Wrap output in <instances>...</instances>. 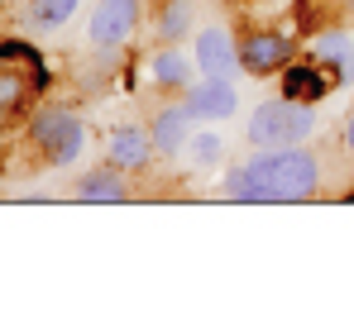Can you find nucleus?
Here are the masks:
<instances>
[{
	"label": "nucleus",
	"mask_w": 354,
	"mask_h": 334,
	"mask_svg": "<svg viewBox=\"0 0 354 334\" xmlns=\"http://www.w3.org/2000/svg\"><path fill=\"white\" fill-rule=\"evenodd\" d=\"M321 186H326L321 153L306 144H288V148H254L244 163H230L221 196L239 206H292L316 201Z\"/></svg>",
	"instance_id": "obj_1"
},
{
	"label": "nucleus",
	"mask_w": 354,
	"mask_h": 334,
	"mask_svg": "<svg viewBox=\"0 0 354 334\" xmlns=\"http://www.w3.org/2000/svg\"><path fill=\"white\" fill-rule=\"evenodd\" d=\"M24 148L34 153L39 167H72L86 153V119L44 96L24 119Z\"/></svg>",
	"instance_id": "obj_2"
},
{
	"label": "nucleus",
	"mask_w": 354,
	"mask_h": 334,
	"mask_svg": "<svg viewBox=\"0 0 354 334\" xmlns=\"http://www.w3.org/2000/svg\"><path fill=\"white\" fill-rule=\"evenodd\" d=\"M316 124H321L316 106L283 96V101H263L249 110L244 139H249V148H288V144H306L316 134Z\"/></svg>",
	"instance_id": "obj_3"
},
{
	"label": "nucleus",
	"mask_w": 354,
	"mask_h": 334,
	"mask_svg": "<svg viewBox=\"0 0 354 334\" xmlns=\"http://www.w3.org/2000/svg\"><path fill=\"white\" fill-rule=\"evenodd\" d=\"M235 48H239V72L244 77H278L301 53L292 24H244L235 34Z\"/></svg>",
	"instance_id": "obj_4"
},
{
	"label": "nucleus",
	"mask_w": 354,
	"mask_h": 334,
	"mask_svg": "<svg viewBox=\"0 0 354 334\" xmlns=\"http://www.w3.org/2000/svg\"><path fill=\"white\" fill-rule=\"evenodd\" d=\"M144 24V0H96L86 14V48L101 57H120Z\"/></svg>",
	"instance_id": "obj_5"
},
{
	"label": "nucleus",
	"mask_w": 354,
	"mask_h": 334,
	"mask_svg": "<svg viewBox=\"0 0 354 334\" xmlns=\"http://www.w3.org/2000/svg\"><path fill=\"white\" fill-rule=\"evenodd\" d=\"M106 163L129 172V177H144L149 167L158 163L149 124H111V134H106Z\"/></svg>",
	"instance_id": "obj_6"
},
{
	"label": "nucleus",
	"mask_w": 354,
	"mask_h": 334,
	"mask_svg": "<svg viewBox=\"0 0 354 334\" xmlns=\"http://www.w3.org/2000/svg\"><path fill=\"white\" fill-rule=\"evenodd\" d=\"M39 106V91H34V77L29 67L19 62H0V134L10 129H24V119Z\"/></svg>",
	"instance_id": "obj_7"
},
{
	"label": "nucleus",
	"mask_w": 354,
	"mask_h": 334,
	"mask_svg": "<svg viewBox=\"0 0 354 334\" xmlns=\"http://www.w3.org/2000/svg\"><path fill=\"white\" fill-rule=\"evenodd\" d=\"M306 53L330 72L335 86H350V81H354V29H345V24H326V29H316L311 43H306Z\"/></svg>",
	"instance_id": "obj_8"
},
{
	"label": "nucleus",
	"mask_w": 354,
	"mask_h": 334,
	"mask_svg": "<svg viewBox=\"0 0 354 334\" xmlns=\"http://www.w3.org/2000/svg\"><path fill=\"white\" fill-rule=\"evenodd\" d=\"M187 110L196 115V124H216V119H230L239 110V91L230 77H196L187 91H182Z\"/></svg>",
	"instance_id": "obj_9"
},
{
	"label": "nucleus",
	"mask_w": 354,
	"mask_h": 334,
	"mask_svg": "<svg viewBox=\"0 0 354 334\" xmlns=\"http://www.w3.org/2000/svg\"><path fill=\"white\" fill-rule=\"evenodd\" d=\"M196 77H201V72H196V57H187L182 43H158V48L149 53V86H153L158 96H182Z\"/></svg>",
	"instance_id": "obj_10"
},
{
	"label": "nucleus",
	"mask_w": 354,
	"mask_h": 334,
	"mask_svg": "<svg viewBox=\"0 0 354 334\" xmlns=\"http://www.w3.org/2000/svg\"><path fill=\"white\" fill-rule=\"evenodd\" d=\"M278 91L288 96V101H306V106H321L330 91H335V81H330V72L316 62L311 53H297L283 72H278Z\"/></svg>",
	"instance_id": "obj_11"
},
{
	"label": "nucleus",
	"mask_w": 354,
	"mask_h": 334,
	"mask_svg": "<svg viewBox=\"0 0 354 334\" xmlns=\"http://www.w3.org/2000/svg\"><path fill=\"white\" fill-rule=\"evenodd\" d=\"M192 57H196V72H201V77H235V67H239L235 34H230L225 24H206V29H196Z\"/></svg>",
	"instance_id": "obj_12"
},
{
	"label": "nucleus",
	"mask_w": 354,
	"mask_h": 334,
	"mask_svg": "<svg viewBox=\"0 0 354 334\" xmlns=\"http://www.w3.org/2000/svg\"><path fill=\"white\" fill-rule=\"evenodd\" d=\"M192 124H196V115L187 110V101H182V96H177V101H168V106H158V110L149 115V139H153L158 158H177V153L187 148Z\"/></svg>",
	"instance_id": "obj_13"
},
{
	"label": "nucleus",
	"mask_w": 354,
	"mask_h": 334,
	"mask_svg": "<svg viewBox=\"0 0 354 334\" xmlns=\"http://www.w3.org/2000/svg\"><path fill=\"white\" fill-rule=\"evenodd\" d=\"M72 196L86 201V206H120V201L134 196V181H129V172L101 163V167H91V172H82L72 181Z\"/></svg>",
	"instance_id": "obj_14"
},
{
	"label": "nucleus",
	"mask_w": 354,
	"mask_h": 334,
	"mask_svg": "<svg viewBox=\"0 0 354 334\" xmlns=\"http://www.w3.org/2000/svg\"><path fill=\"white\" fill-rule=\"evenodd\" d=\"M196 29V0H163L153 14V39L158 43H182Z\"/></svg>",
	"instance_id": "obj_15"
},
{
	"label": "nucleus",
	"mask_w": 354,
	"mask_h": 334,
	"mask_svg": "<svg viewBox=\"0 0 354 334\" xmlns=\"http://www.w3.org/2000/svg\"><path fill=\"white\" fill-rule=\"evenodd\" d=\"M77 10H82V0H24L19 24L34 29V34H44V29H62Z\"/></svg>",
	"instance_id": "obj_16"
},
{
	"label": "nucleus",
	"mask_w": 354,
	"mask_h": 334,
	"mask_svg": "<svg viewBox=\"0 0 354 334\" xmlns=\"http://www.w3.org/2000/svg\"><path fill=\"white\" fill-rule=\"evenodd\" d=\"M182 158H187V172H196V177H201V172H216V167L225 163V139L211 134V129H192Z\"/></svg>",
	"instance_id": "obj_17"
},
{
	"label": "nucleus",
	"mask_w": 354,
	"mask_h": 334,
	"mask_svg": "<svg viewBox=\"0 0 354 334\" xmlns=\"http://www.w3.org/2000/svg\"><path fill=\"white\" fill-rule=\"evenodd\" d=\"M0 62H19V67H39L44 53H39V43H29V39H19V34H5L0 39Z\"/></svg>",
	"instance_id": "obj_18"
},
{
	"label": "nucleus",
	"mask_w": 354,
	"mask_h": 334,
	"mask_svg": "<svg viewBox=\"0 0 354 334\" xmlns=\"http://www.w3.org/2000/svg\"><path fill=\"white\" fill-rule=\"evenodd\" d=\"M345 148L354 153V110H350V119H345Z\"/></svg>",
	"instance_id": "obj_19"
},
{
	"label": "nucleus",
	"mask_w": 354,
	"mask_h": 334,
	"mask_svg": "<svg viewBox=\"0 0 354 334\" xmlns=\"http://www.w3.org/2000/svg\"><path fill=\"white\" fill-rule=\"evenodd\" d=\"M225 5H235V10H254V5H268V0H225Z\"/></svg>",
	"instance_id": "obj_20"
},
{
	"label": "nucleus",
	"mask_w": 354,
	"mask_h": 334,
	"mask_svg": "<svg viewBox=\"0 0 354 334\" xmlns=\"http://www.w3.org/2000/svg\"><path fill=\"white\" fill-rule=\"evenodd\" d=\"M345 19H350V24H354V0H350V14H345Z\"/></svg>",
	"instance_id": "obj_21"
}]
</instances>
